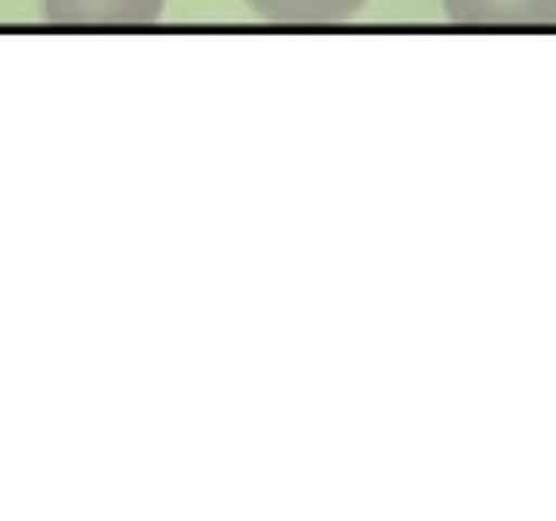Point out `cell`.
<instances>
[{"label": "cell", "mask_w": 556, "mask_h": 521, "mask_svg": "<svg viewBox=\"0 0 556 521\" xmlns=\"http://www.w3.org/2000/svg\"><path fill=\"white\" fill-rule=\"evenodd\" d=\"M166 0H43L51 24H155Z\"/></svg>", "instance_id": "6da1fadb"}, {"label": "cell", "mask_w": 556, "mask_h": 521, "mask_svg": "<svg viewBox=\"0 0 556 521\" xmlns=\"http://www.w3.org/2000/svg\"><path fill=\"white\" fill-rule=\"evenodd\" d=\"M243 4L270 24H340L356 16L367 0H243Z\"/></svg>", "instance_id": "3957f363"}, {"label": "cell", "mask_w": 556, "mask_h": 521, "mask_svg": "<svg viewBox=\"0 0 556 521\" xmlns=\"http://www.w3.org/2000/svg\"><path fill=\"white\" fill-rule=\"evenodd\" d=\"M452 24H556V0H441Z\"/></svg>", "instance_id": "7a4b0ae2"}]
</instances>
